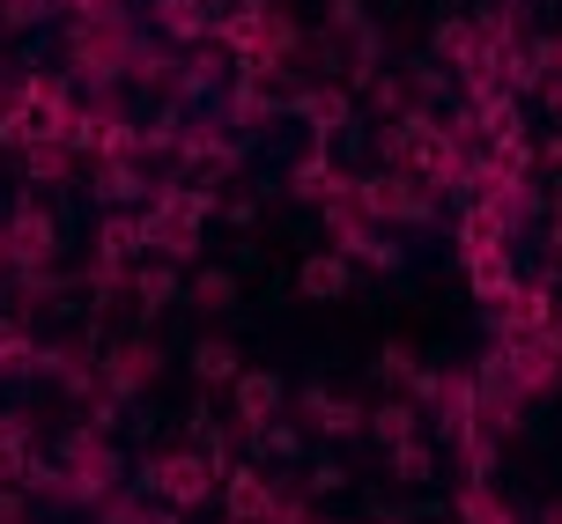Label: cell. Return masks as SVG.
Masks as SVG:
<instances>
[{
  "label": "cell",
  "mask_w": 562,
  "mask_h": 524,
  "mask_svg": "<svg viewBox=\"0 0 562 524\" xmlns=\"http://www.w3.org/2000/svg\"><path fill=\"white\" fill-rule=\"evenodd\" d=\"M148 480H156V495H164V502L193 510V502H207V488H215V466L178 451V458H156V472H148Z\"/></svg>",
  "instance_id": "3957f363"
},
{
  "label": "cell",
  "mask_w": 562,
  "mask_h": 524,
  "mask_svg": "<svg viewBox=\"0 0 562 524\" xmlns=\"http://www.w3.org/2000/svg\"><path fill=\"white\" fill-rule=\"evenodd\" d=\"M193 377L200 385H237V377H245V369H237V348H229V340H200L193 348Z\"/></svg>",
  "instance_id": "7c38bea8"
},
{
  "label": "cell",
  "mask_w": 562,
  "mask_h": 524,
  "mask_svg": "<svg viewBox=\"0 0 562 524\" xmlns=\"http://www.w3.org/2000/svg\"><path fill=\"white\" fill-rule=\"evenodd\" d=\"M504 229L510 221L481 200V207H467V221H459V244H467V259H481V251H504Z\"/></svg>",
  "instance_id": "ba28073f"
},
{
  "label": "cell",
  "mask_w": 562,
  "mask_h": 524,
  "mask_svg": "<svg viewBox=\"0 0 562 524\" xmlns=\"http://www.w3.org/2000/svg\"><path fill=\"white\" fill-rule=\"evenodd\" d=\"M304 414L326 429V436H356L363 429V414L348 407V399H334V391H304Z\"/></svg>",
  "instance_id": "8fae6325"
},
{
  "label": "cell",
  "mask_w": 562,
  "mask_h": 524,
  "mask_svg": "<svg viewBox=\"0 0 562 524\" xmlns=\"http://www.w3.org/2000/svg\"><path fill=\"white\" fill-rule=\"evenodd\" d=\"M378 436L393 443V451H407V443H415V414H407V407H378Z\"/></svg>",
  "instance_id": "2e32d148"
},
{
  "label": "cell",
  "mask_w": 562,
  "mask_h": 524,
  "mask_svg": "<svg viewBox=\"0 0 562 524\" xmlns=\"http://www.w3.org/2000/svg\"><path fill=\"white\" fill-rule=\"evenodd\" d=\"M23 466H30V458H23V443L0 429V488H15V480H23Z\"/></svg>",
  "instance_id": "e0dca14e"
},
{
  "label": "cell",
  "mask_w": 562,
  "mask_h": 524,
  "mask_svg": "<svg viewBox=\"0 0 562 524\" xmlns=\"http://www.w3.org/2000/svg\"><path fill=\"white\" fill-rule=\"evenodd\" d=\"M164 296H170V274H164V266H148V274H140V318L164 304Z\"/></svg>",
  "instance_id": "d6986e66"
},
{
  "label": "cell",
  "mask_w": 562,
  "mask_h": 524,
  "mask_svg": "<svg viewBox=\"0 0 562 524\" xmlns=\"http://www.w3.org/2000/svg\"><path fill=\"white\" fill-rule=\"evenodd\" d=\"M140 244H148V237H140V221L112 215V221H104V237H97V259H104V274H126V259H134Z\"/></svg>",
  "instance_id": "30bf717a"
},
{
  "label": "cell",
  "mask_w": 562,
  "mask_h": 524,
  "mask_svg": "<svg viewBox=\"0 0 562 524\" xmlns=\"http://www.w3.org/2000/svg\"><path fill=\"white\" fill-rule=\"evenodd\" d=\"M156 15H164V30H170V37H207V30H215V15H207L200 0H164Z\"/></svg>",
  "instance_id": "5bb4252c"
},
{
  "label": "cell",
  "mask_w": 562,
  "mask_h": 524,
  "mask_svg": "<svg viewBox=\"0 0 562 524\" xmlns=\"http://www.w3.org/2000/svg\"><path fill=\"white\" fill-rule=\"evenodd\" d=\"M363 200H370V215H385V221H429V193L407 185V178H378V185H363Z\"/></svg>",
  "instance_id": "5b68a950"
},
{
  "label": "cell",
  "mask_w": 562,
  "mask_h": 524,
  "mask_svg": "<svg viewBox=\"0 0 562 524\" xmlns=\"http://www.w3.org/2000/svg\"><path fill=\"white\" fill-rule=\"evenodd\" d=\"M296 111H304L318 134H334L340 118H348V96H340V89H304V96H296Z\"/></svg>",
  "instance_id": "4fadbf2b"
},
{
  "label": "cell",
  "mask_w": 562,
  "mask_h": 524,
  "mask_svg": "<svg viewBox=\"0 0 562 524\" xmlns=\"http://www.w3.org/2000/svg\"><path fill=\"white\" fill-rule=\"evenodd\" d=\"M229 510H237V517H267V510H274V502H267V480L229 472Z\"/></svg>",
  "instance_id": "9a60e30c"
},
{
  "label": "cell",
  "mask_w": 562,
  "mask_h": 524,
  "mask_svg": "<svg viewBox=\"0 0 562 524\" xmlns=\"http://www.w3.org/2000/svg\"><path fill=\"white\" fill-rule=\"evenodd\" d=\"M274 377H267V369H252V377H237V421H245V429H267V421H274Z\"/></svg>",
  "instance_id": "9c48e42d"
},
{
  "label": "cell",
  "mask_w": 562,
  "mask_h": 524,
  "mask_svg": "<svg viewBox=\"0 0 562 524\" xmlns=\"http://www.w3.org/2000/svg\"><path fill=\"white\" fill-rule=\"evenodd\" d=\"M518 8H526V0H518Z\"/></svg>",
  "instance_id": "7402d4cb"
},
{
  "label": "cell",
  "mask_w": 562,
  "mask_h": 524,
  "mask_svg": "<svg viewBox=\"0 0 562 524\" xmlns=\"http://www.w3.org/2000/svg\"><path fill=\"white\" fill-rule=\"evenodd\" d=\"M207 207H215L207 193H164V207L140 221V237L156 251H178V259H186V251L200 244V215H207Z\"/></svg>",
  "instance_id": "7a4b0ae2"
},
{
  "label": "cell",
  "mask_w": 562,
  "mask_h": 524,
  "mask_svg": "<svg viewBox=\"0 0 562 524\" xmlns=\"http://www.w3.org/2000/svg\"><path fill=\"white\" fill-rule=\"evenodd\" d=\"M393 466L407 472V480H429V451H422V443H407V451H393Z\"/></svg>",
  "instance_id": "ffe728a7"
},
{
  "label": "cell",
  "mask_w": 562,
  "mask_h": 524,
  "mask_svg": "<svg viewBox=\"0 0 562 524\" xmlns=\"http://www.w3.org/2000/svg\"><path fill=\"white\" fill-rule=\"evenodd\" d=\"M459 510H467V524H510L504 510H496V502L481 495V488H467V502H459Z\"/></svg>",
  "instance_id": "ac0fdd59"
},
{
  "label": "cell",
  "mask_w": 562,
  "mask_h": 524,
  "mask_svg": "<svg viewBox=\"0 0 562 524\" xmlns=\"http://www.w3.org/2000/svg\"><path fill=\"white\" fill-rule=\"evenodd\" d=\"M8 259L15 266H45L53 259V215L45 207H15V221H8Z\"/></svg>",
  "instance_id": "277c9868"
},
{
  "label": "cell",
  "mask_w": 562,
  "mask_h": 524,
  "mask_svg": "<svg viewBox=\"0 0 562 524\" xmlns=\"http://www.w3.org/2000/svg\"><path fill=\"white\" fill-rule=\"evenodd\" d=\"M467 266H474V274H467V281H474V296H481V304H496V310L526 288V281L510 274V251H481V259H467Z\"/></svg>",
  "instance_id": "8992f818"
},
{
  "label": "cell",
  "mask_w": 562,
  "mask_h": 524,
  "mask_svg": "<svg viewBox=\"0 0 562 524\" xmlns=\"http://www.w3.org/2000/svg\"><path fill=\"white\" fill-rule=\"evenodd\" d=\"M296 288H304L311 304H334L340 288H348V259H340V251H318V259H304V274H296Z\"/></svg>",
  "instance_id": "52a82bcc"
},
{
  "label": "cell",
  "mask_w": 562,
  "mask_h": 524,
  "mask_svg": "<svg viewBox=\"0 0 562 524\" xmlns=\"http://www.w3.org/2000/svg\"><path fill=\"white\" fill-rule=\"evenodd\" d=\"M75 8H104V0H75Z\"/></svg>",
  "instance_id": "44dd1931"
},
{
  "label": "cell",
  "mask_w": 562,
  "mask_h": 524,
  "mask_svg": "<svg viewBox=\"0 0 562 524\" xmlns=\"http://www.w3.org/2000/svg\"><path fill=\"white\" fill-rule=\"evenodd\" d=\"M75 134V104H67V89L59 82H30L15 104L0 111V140L8 148H59V140Z\"/></svg>",
  "instance_id": "6da1fadb"
}]
</instances>
